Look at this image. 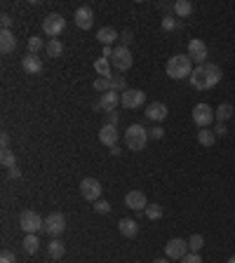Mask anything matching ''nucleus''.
<instances>
[{
  "mask_svg": "<svg viewBox=\"0 0 235 263\" xmlns=\"http://www.w3.org/2000/svg\"><path fill=\"white\" fill-rule=\"evenodd\" d=\"M221 83V68L216 63H200L193 68L191 75V85L195 89H212L214 85Z\"/></svg>",
  "mask_w": 235,
  "mask_h": 263,
  "instance_id": "obj_1",
  "label": "nucleus"
},
{
  "mask_svg": "<svg viewBox=\"0 0 235 263\" xmlns=\"http://www.w3.org/2000/svg\"><path fill=\"white\" fill-rule=\"evenodd\" d=\"M165 73L174 78V80H183V78H191L193 75V61L188 54H174L167 66H165Z\"/></svg>",
  "mask_w": 235,
  "mask_h": 263,
  "instance_id": "obj_2",
  "label": "nucleus"
},
{
  "mask_svg": "<svg viewBox=\"0 0 235 263\" xmlns=\"http://www.w3.org/2000/svg\"><path fill=\"white\" fill-rule=\"evenodd\" d=\"M125 141H127L129 150H144L146 141H148V129L141 125H129L125 132Z\"/></svg>",
  "mask_w": 235,
  "mask_h": 263,
  "instance_id": "obj_3",
  "label": "nucleus"
},
{
  "mask_svg": "<svg viewBox=\"0 0 235 263\" xmlns=\"http://www.w3.org/2000/svg\"><path fill=\"white\" fill-rule=\"evenodd\" d=\"M66 29V19L59 14V12H52L43 19V31L50 40H57V35H61Z\"/></svg>",
  "mask_w": 235,
  "mask_h": 263,
  "instance_id": "obj_4",
  "label": "nucleus"
},
{
  "mask_svg": "<svg viewBox=\"0 0 235 263\" xmlns=\"http://www.w3.org/2000/svg\"><path fill=\"white\" fill-rule=\"evenodd\" d=\"M19 226H22V231L26 233V235H35L38 231L45 228V221L40 219L38 211L26 209V211H22V216H19Z\"/></svg>",
  "mask_w": 235,
  "mask_h": 263,
  "instance_id": "obj_5",
  "label": "nucleus"
},
{
  "mask_svg": "<svg viewBox=\"0 0 235 263\" xmlns=\"http://www.w3.org/2000/svg\"><path fill=\"white\" fill-rule=\"evenodd\" d=\"M214 111H212V106L209 104H195L193 106V122L200 127V129H207V127L212 125V120H214Z\"/></svg>",
  "mask_w": 235,
  "mask_h": 263,
  "instance_id": "obj_6",
  "label": "nucleus"
},
{
  "mask_svg": "<svg viewBox=\"0 0 235 263\" xmlns=\"http://www.w3.org/2000/svg\"><path fill=\"white\" fill-rule=\"evenodd\" d=\"M101 193H104V188H101V183H99L96 179L87 176V179L80 181V195H83L87 202L101 200Z\"/></svg>",
  "mask_w": 235,
  "mask_h": 263,
  "instance_id": "obj_7",
  "label": "nucleus"
},
{
  "mask_svg": "<svg viewBox=\"0 0 235 263\" xmlns=\"http://www.w3.org/2000/svg\"><path fill=\"white\" fill-rule=\"evenodd\" d=\"M50 237H59L61 233L66 231V216L61 214V211H54V214H50L47 219H45V228H43Z\"/></svg>",
  "mask_w": 235,
  "mask_h": 263,
  "instance_id": "obj_8",
  "label": "nucleus"
},
{
  "mask_svg": "<svg viewBox=\"0 0 235 263\" xmlns=\"http://www.w3.org/2000/svg\"><path fill=\"white\" fill-rule=\"evenodd\" d=\"M186 254H188V240L172 237L170 242L165 244V256H167V259H172V261H181Z\"/></svg>",
  "mask_w": 235,
  "mask_h": 263,
  "instance_id": "obj_9",
  "label": "nucleus"
},
{
  "mask_svg": "<svg viewBox=\"0 0 235 263\" xmlns=\"http://www.w3.org/2000/svg\"><path fill=\"white\" fill-rule=\"evenodd\" d=\"M111 63L116 66L118 71H122V73H125V71H129V68H132V63H134L129 47H125V45L116 47V50H113V57H111Z\"/></svg>",
  "mask_w": 235,
  "mask_h": 263,
  "instance_id": "obj_10",
  "label": "nucleus"
},
{
  "mask_svg": "<svg viewBox=\"0 0 235 263\" xmlns=\"http://www.w3.org/2000/svg\"><path fill=\"white\" fill-rule=\"evenodd\" d=\"M146 101V92H141V89H125L122 94H120V104L129 108V111H134V108H141Z\"/></svg>",
  "mask_w": 235,
  "mask_h": 263,
  "instance_id": "obj_11",
  "label": "nucleus"
},
{
  "mask_svg": "<svg viewBox=\"0 0 235 263\" xmlns=\"http://www.w3.org/2000/svg\"><path fill=\"white\" fill-rule=\"evenodd\" d=\"M188 57H191V61H195L198 66L200 63H207V45L203 40H198V38H193L188 42Z\"/></svg>",
  "mask_w": 235,
  "mask_h": 263,
  "instance_id": "obj_12",
  "label": "nucleus"
},
{
  "mask_svg": "<svg viewBox=\"0 0 235 263\" xmlns=\"http://www.w3.org/2000/svg\"><path fill=\"white\" fill-rule=\"evenodd\" d=\"M73 19H75V26H78V29L89 31V29L94 26V12L89 10V7H78L73 14Z\"/></svg>",
  "mask_w": 235,
  "mask_h": 263,
  "instance_id": "obj_13",
  "label": "nucleus"
},
{
  "mask_svg": "<svg viewBox=\"0 0 235 263\" xmlns=\"http://www.w3.org/2000/svg\"><path fill=\"white\" fill-rule=\"evenodd\" d=\"M125 205H127L129 209L134 211H141L148 207V202H146V193H141V190H129L127 195H125Z\"/></svg>",
  "mask_w": 235,
  "mask_h": 263,
  "instance_id": "obj_14",
  "label": "nucleus"
},
{
  "mask_svg": "<svg viewBox=\"0 0 235 263\" xmlns=\"http://www.w3.org/2000/svg\"><path fill=\"white\" fill-rule=\"evenodd\" d=\"M146 117L153 120V122H162L165 117H167V106L162 104V101H153V104L146 106Z\"/></svg>",
  "mask_w": 235,
  "mask_h": 263,
  "instance_id": "obj_15",
  "label": "nucleus"
},
{
  "mask_svg": "<svg viewBox=\"0 0 235 263\" xmlns=\"http://www.w3.org/2000/svg\"><path fill=\"white\" fill-rule=\"evenodd\" d=\"M118 129L116 127H111V125H104L101 129H99V141L104 144V146H108V148H113V146H118Z\"/></svg>",
  "mask_w": 235,
  "mask_h": 263,
  "instance_id": "obj_16",
  "label": "nucleus"
},
{
  "mask_svg": "<svg viewBox=\"0 0 235 263\" xmlns=\"http://www.w3.org/2000/svg\"><path fill=\"white\" fill-rule=\"evenodd\" d=\"M22 68L29 75H38L40 71H43V61L38 59V54H26V57L22 59Z\"/></svg>",
  "mask_w": 235,
  "mask_h": 263,
  "instance_id": "obj_17",
  "label": "nucleus"
},
{
  "mask_svg": "<svg viewBox=\"0 0 235 263\" xmlns=\"http://www.w3.org/2000/svg\"><path fill=\"white\" fill-rule=\"evenodd\" d=\"M17 50V38H14V33L12 31H0V52L2 54H10Z\"/></svg>",
  "mask_w": 235,
  "mask_h": 263,
  "instance_id": "obj_18",
  "label": "nucleus"
},
{
  "mask_svg": "<svg viewBox=\"0 0 235 263\" xmlns=\"http://www.w3.org/2000/svg\"><path fill=\"white\" fill-rule=\"evenodd\" d=\"M118 38H120V35H118V31H116V29H111V26H104V29H99V31H96V40L101 42L104 47H111Z\"/></svg>",
  "mask_w": 235,
  "mask_h": 263,
  "instance_id": "obj_19",
  "label": "nucleus"
},
{
  "mask_svg": "<svg viewBox=\"0 0 235 263\" xmlns=\"http://www.w3.org/2000/svg\"><path fill=\"white\" fill-rule=\"evenodd\" d=\"M118 104H120V94H118V92H106V94H101V99H99V106H101L104 113L116 111Z\"/></svg>",
  "mask_w": 235,
  "mask_h": 263,
  "instance_id": "obj_20",
  "label": "nucleus"
},
{
  "mask_svg": "<svg viewBox=\"0 0 235 263\" xmlns=\"http://www.w3.org/2000/svg\"><path fill=\"white\" fill-rule=\"evenodd\" d=\"M118 228H120V233H122L125 237H137V235H139V223L134 221V219H120Z\"/></svg>",
  "mask_w": 235,
  "mask_h": 263,
  "instance_id": "obj_21",
  "label": "nucleus"
},
{
  "mask_svg": "<svg viewBox=\"0 0 235 263\" xmlns=\"http://www.w3.org/2000/svg\"><path fill=\"white\" fill-rule=\"evenodd\" d=\"M174 14H176L179 19L191 17L193 14V2L191 0H176V2H174Z\"/></svg>",
  "mask_w": 235,
  "mask_h": 263,
  "instance_id": "obj_22",
  "label": "nucleus"
},
{
  "mask_svg": "<svg viewBox=\"0 0 235 263\" xmlns=\"http://www.w3.org/2000/svg\"><path fill=\"white\" fill-rule=\"evenodd\" d=\"M47 254L52 256V259H61L66 254V244L59 240V237H52L50 240V244H47Z\"/></svg>",
  "mask_w": 235,
  "mask_h": 263,
  "instance_id": "obj_23",
  "label": "nucleus"
},
{
  "mask_svg": "<svg viewBox=\"0 0 235 263\" xmlns=\"http://www.w3.org/2000/svg\"><path fill=\"white\" fill-rule=\"evenodd\" d=\"M214 141H216V134H214V129H200L198 132V144L205 148H212Z\"/></svg>",
  "mask_w": 235,
  "mask_h": 263,
  "instance_id": "obj_24",
  "label": "nucleus"
},
{
  "mask_svg": "<svg viewBox=\"0 0 235 263\" xmlns=\"http://www.w3.org/2000/svg\"><path fill=\"white\" fill-rule=\"evenodd\" d=\"M111 66H113V63L101 57V59H96L94 61V71L101 75V78H113V75H111Z\"/></svg>",
  "mask_w": 235,
  "mask_h": 263,
  "instance_id": "obj_25",
  "label": "nucleus"
},
{
  "mask_svg": "<svg viewBox=\"0 0 235 263\" xmlns=\"http://www.w3.org/2000/svg\"><path fill=\"white\" fill-rule=\"evenodd\" d=\"M214 116L219 122H226V120H231L233 117V104H221L216 111H214Z\"/></svg>",
  "mask_w": 235,
  "mask_h": 263,
  "instance_id": "obj_26",
  "label": "nucleus"
},
{
  "mask_svg": "<svg viewBox=\"0 0 235 263\" xmlns=\"http://www.w3.org/2000/svg\"><path fill=\"white\" fill-rule=\"evenodd\" d=\"M0 165H2V167H7V169L17 167V155L12 153L10 148H5V150H0Z\"/></svg>",
  "mask_w": 235,
  "mask_h": 263,
  "instance_id": "obj_27",
  "label": "nucleus"
},
{
  "mask_svg": "<svg viewBox=\"0 0 235 263\" xmlns=\"http://www.w3.org/2000/svg\"><path fill=\"white\" fill-rule=\"evenodd\" d=\"M45 52H47V57L57 59V57H61V54H64V45H61L59 40H50L47 45H45Z\"/></svg>",
  "mask_w": 235,
  "mask_h": 263,
  "instance_id": "obj_28",
  "label": "nucleus"
},
{
  "mask_svg": "<svg viewBox=\"0 0 235 263\" xmlns=\"http://www.w3.org/2000/svg\"><path fill=\"white\" fill-rule=\"evenodd\" d=\"M24 249L26 254H35L40 249V240H38V235H26L24 237Z\"/></svg>",
  "mask_w": 235,
  "mask_h": 263,
  "instance_id": "obj_29",
  "label": "nucleus"
},
{
  "mask_svg": "<svg viewBox=\"0 0 235 263\" xmlns=\"http://www.w3.org/2000/svg\"><path fill=\"white\" fill-rule=\"evenodd\" d=\"M203 247H205V237H203V235H198V233H195V235H191V237H188V249H191L193 254H198Z\"/></svg>",
  "mask_w": 235,
  "mask_h": 263,
  "instance_id": "obj_30",
  "label": "nucleus"
},
{
  "mask_svg": "<svg viewBox=\"0 0 235 263\" xmlns=\"http://www.w3.org/2000/svg\"><path fill=\"white\" fill-rule=\"evenodd\" d=\"M144 211H146V219H150V221H158V219L162 216V207H160V205H155V202H153V205H148Z\"/></svg>",
  "mask_w": 235,
  "mask_h": 263,
  "instance_id": "obj_31",
  "label": "nucleus"
},
{
  "mask_svg": "<svg viewBox=\"0 0 235 263\" xmlns=\"http://www.w3.org/2000/svg\"><path fill=\"white\" fill-rule=\"evenodd\" d=\"M43 47H45L43 38H38V35H31V38H29V54H38Z\"/></svg>",
  "mask_w": 235,
  "mask_h": 263,
  "instance_id": "obj_32",
  "label": "nucleus"
},
{
  "mask_svg": "<svg viewBox=\"0 0 235 263\" xmlns=\"http://www.w3.org/2000/svg\"><path fill=\"white\" fill-rule=\"evenodd\" d=\"M127 87H125V78L122 75H116V78H111V92H118V94H122Z\"/></svg>",
  "mask_w": 235,
  "mask_h": 263,
  "instance_id": "obj_33",
  "label": "nucleus"
},
{
  "mask_svg": "<svg viewBox=\"0 0 235 263\" xmlns=\"http://www.w3.org/2000/svg\"><path fill=\"white\" fill-rule=\"evenodd\" d=\"M94 89L96 92H111V78H96L94 80Z\"/></svg>",
  "mask_w": 235,
  "mask_h": 263,
  "instance_id": "obj_34",
  "label": "nucleus"
},
{
  "mask_svg": "<svg viewBox=\"0 0 235 263\" xmlns=\"http://www.w3.org/2000/svg\"><path fill=\"white\" fill-rule=\"evenodd\" d=\"M162 29H165V31H176V29H179V19L165 14V17H162Z\"/></svg>",
  "mask_w": 235,
  "mask_h": 263,
  "instance_id": "obj_35",
  "label": "nucleus"
},
{
  "mask_svg": "<svg viewBox=\"0 0 235 263\" xmlns=\"http://www.w3.org/2000/svg\"><path fill=\"white\" fill-rule=\"evenodd\" d=\"M94 211H99V214H108V211H111V202L96 200V202H94Z\"/></svg>",
  "mask_w": 235,
  "mask_h": 263,
  "instance_id": "obj_36",
  "label": "nucleus"
},
{
  "mask_svg": "<svg viewBox=\"0 0 235 263\" xmlns=\"http://www.w3.org/2000/svg\"><path fill=\"white\" fill-rule=\"evenodd\" d=\"M0 263H17L14 252H10V249H2V254H0Z\"/></svg>",
  "mask_w": 235,
  "mask_h": 263,
  "instance_id": "obj_37",
  "label": "nucleus"
},
{
  "mask_svg": "<svg viewBox=\"0 0 235 263\" xmlns=\"http://www.w3.org/2000/svg\"><path fill=\"white\" fill-rule=\"evenodd\" d=\"M181 263H203V259H200V254H186L181 259Z\"/></svg>",
  "mask_w": 235,
  "mask_h": 263,
  "instance_id": "obj_38",
  "label": "nucleus"
},
{
  "mask_svg": "<svg viewBox=\"0 0 235 263\" xmlns=\"http://www.w3.org/2000/svg\"><path fill=\"white\" fill-rule=\"evenodd\" d=\"M104 117H106V125H111V127H116V125H118V120H120L116 111H111V113H104Z\"/></svg>",
  "mask_w": 235,
  "mask_h": 263,
  "instance_id": "obj_39",
  "label": "nucleus"
},
{
  "mask_svg": "<svg viewBox=\"0 0 235 263\" xmlns=\"http://www.w3.org/2000/svg\"><path fill=\"white\" fill-rule=\"evenodd\" d=\"M148 137L150 139H162L165 137V129H162V127H153V129H148Z\"/></svg>",
  "mask_w": 235,
  "mask_h": 263,
  "instance_id": "obj_40",
  "label": "nucleus"
},
{
  "mask_svg": "<svg viewBox=\"0 0 235 263\" xmlns=\"http://www.w3.org/2000/svg\"><path fill=\"white\" fill-rule=\"evenodd\" d=\"M0 24H2V29H5V31H10L12 17H10V14H2V17H0Z\"/></svg>",
  "mask_w": 235,
  "mask_h": 263,
  "instance_id": "obj_41",
  "label": "nucleus"
},
{
  "mask_svg": "<svg viewBox=\"0 0 235 263\" xmlns=\"http://www.w3.org/2000/svg\"><path fill=\"white\" fill-rule=\"evenodd\" d=\"M214 134H216V137H224V134H228V129H226L224 122H219V125L214 127Z\"/></svg>",
  "mask_w": 235,
  "mask_h": 263,
  "instance_id": "obj_42",
  "label": "nucleus"
},
{
  "mask_svg": "<svg viewBox=\"0 0 235 263\" xmlns=\"http://www.w3.org/2000/svg\"><path fill=\"white\" fill-rule=\"evenodd\" d=\"M0 146H2V150H5V148H10V134H7V132H2V137H0Z\"/></svg>",
  "mask_w": 235,
  "mask_h": 263,
  "instance_id": "obj_43",
  "label": "nucleus"
},
{
  "mask_svg": "<svg viewBox=\"0 0 235 263\" xmlns=\"http://www.w3.org/2000/svg\"><path fill=\"white\" fill-rule=\"evenodd\" d=\"M120 40H122V45L127 47L129 42H132V31H125V33H122V35H120Z\"/></svg>",
  "mask_w": 235,
  "mask_h": 263,
  "instance_id": "obj_44",
  "label": "nucleus"
},
{
  "mask_svg": "<svg viewBox=\"0 0 235 263\" xmlns=\"http://www.w3.org/2000/svg\"><path fill=\"white\" fill-rule=\"evenodd\" d=\"M10 176H12V179H19V176H22V172H19L17 167H12L10 169Z\"/></svg>",
  "mask_w": 235,
  "mask_h": 263,
  "instance_id": "obj_45",
  "label": "nucleus"
},
{
  "mask_svg": "<svg viewBox=\"0 0 235 263\" xmlns=\"http://www.w3.org/2000/svg\"><path fill=\"white\" fill-rule=\"evenodd\" d=\"M113 50H116V47H104V59L113 57Z\"/></svg>",
  "mask_w": 235,
  "mask_h": 263,
  "instance_id": "obj_46",
  "label": "nucleus"
},
{
  "mask_svg": "<svg viewBox=\"0 0 235 263\" xmlns=\"http://www.w3.org/2000/svg\"><path fill=\"white\" fill-rule=\"evenodd\" d=\"M120 153H122V150H120V148H118V146H113V148H111V155H116V158H118Z\"/></svg>",
  "mask_w": 235,
  "mask_h": 263,
  "instance_id": "obj_47",
  "label": "nucleus"
},
{
  "mask_svg": "<svg viewBox=\"0 0 235 263\" xmlns=\"http://www.w3.org/2000/svg\"><path fill=\"white\" fill-rule=\"evenodd\" d=\"M153 263H167V261H165V259H155V261H153Z\"/></svg>",
  "mask_w": 235,
  "mask_h": 263,
  "instance_id": "obj_48",
  "label": "nucleus"
},
{
  "mask_svg": "<svg viewBox=\"0 0 235 263\" xmlns=\"http://www.w3.org/2000/svg\"><path fill=\"white\" fill-rule=\"evenodd\" d=\"M226 263H235V256H231V259H228V261H226Z\"/></svg>",
  "mask_w": 235,
  "mask_h": 263,
  "instance_id": "obj_49",
  "label": "nucleus"
}]
</instances>
